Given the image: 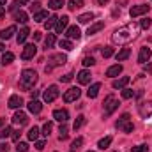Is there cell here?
Wrapping results in <instances>:
<instances>
[{
  "instance_id": "7bdbcfd3",
  "label": "cell",
  "mask_w": 152,
  "mask_h": 152,
  "mask_svg": "<svg viewBox=\"0 0 152 152\" xmlns=\"http://www.w3.org/2000/svg\"><path fill=\"white\" fill-rule=\"evenodd\" d=\"M133 96H134V90H131V88H124L122 90V97L124 99H131Z\"/></svg>"
},
{
  "instance_id": "f6af8a7d",
  "label": "cell",
  "mask_w": 152,
  "mask_h": 152,
  "mask_svg": "<svg viewBox=\"0 0 152 152\" xmlns=\"http://www.w3.org/2000/svg\"><path fill=\"white\" fill-rule=\"evenodd\" d=\"M131 152H149V147L147 145H136L131 149Z\"/></svg>"
},
{
  "instance_id": "ab89813d",
  "label": "cell",
  "mask_w": 152,
  "mask_h": 152,
  "mask_svg": "<svg viewBox=\"0 0 152 152\" xmlns=\"http://www.w3.org/2000/svg\"><path fill=\"white\" fill-rule=\"evenodd\" d=\"M51 129H53V124H51V122H46V124L42 126V136H50Z\"/></svg>"
},
{
  "instance_id": "9f6ffc18",
  "label": "cell",
  "mask_w": 152,
  "mask_h": 152,
  "mask_svg": "<svg viewBox=\"0 0 152 152\" xmlns=\"http://www.w3.org/2000/svg\"><path fill=\"white\" fill-rule=\"evenodd\" d=\"M41 39V32H34V41H39Z\"/></svg>"
},
{
  "instance_id": "6da1fadb",
  "label": "cell",
  "mask_w": 152,
  "mask_h": 152,
  "mask_svg": "<svg viewBox=\"0 0 152 152\" xmlns=\"http://www.w3.org/2000/svg\"><path fill=\"white\" fill-rule=\"evenodd\" d=\"M136 36V25H126L118 30H115V34L112 36V41L115 44H124V42H129L131 39Z\"/></svg>"
},
{
  "instance_id": "2e32d148",
  "label": "cell",
  "mask_w": 152,
  "mask_h": 152,
  "mask_svg": "<svg viewBox=\"0 0 152 152\" xmlns=\"http://www.w3.org/2000/svg\"><path fill=\"white\" fill-rule=\"evenodd\" d=\"M67 23H69V16H62V18H58V21H57V34H62L64 30H66V27H67Z\"/></svg>"
},
{
  "instance_id": "603a6c76",
  "label": "cell",
  "mask_w": 152,
  "mask_h": 152,
  "mask_svg": "<svg viewBox=\"0 0 152 152\" xmlns=\"http://www.w3.org/2000/svg\"><path fill=\"white\" fill-rule=\"evenodd\" d=\"M99 90H101V83H94V85H90V88L87 90V96H88L90 99H94V97H97Z\"/></svg>"
},
{
  "instance_id": "ac0fdd59",
  "label": "cell",
  "mask_w": 152,
  "mask_h": 152,
  "mask_svg": "<svg viewBox=\"0 0 152 152\" xmlns=\"http://www.w3.org/2000/svg\"><path fill=\"white\" fill-rule=\"evenodd\" d=\"M129 83V76H122V78H118V80H113V83H112V87L113 88H126V85Z\"/></svg>"
},
{
  "instance_id": "60d3db41",
  "label": "cell",
  "mask_w": 152,
  "mask_h": 152,
  "mask_svg": "<svg viewBox=\"0 0 152 152\" xmlns=\"http://www.w3.org/2000/svg\"><path fill=\"white\" fill-rule=\"evenodd\" d=\"M64 5V0H50V4H48V7H51V9H60Z\"/></svg>"
},
{
  "instance_id": "4316f807",
  "label": "cell",
  "mask_w": 152,
  "mask_h": 152,
  "mask_svg": "<svg viewBox=\"0 0 152 152\" xmlns=\"http://www.w3.org/2000/svg\"><path fill=\"white\" fill-rule=\"evenodd\" d=\"M14 20H16L18 23H27V21H28V16H27V12H25V11H16Z\"/></svg>"
},
{
  "instance_id": "52a82bcc",
  "label": "cell",
  "mask_w": 152,
  "mask_h": 152,
  "mask_svg": "<svg viewBox=\"0 0 152 152\" xmlns=\"http://www.w3.org/2000/svg\"><path fill=\"white\" fill-rule=\"evenodd\" d=\"M80 94H81V90H80L78 87H71L69 90H66L64 101H66V103H73V101H76V99L80 97Z\"/></svg>"
},
{
  "instance_id": "d4e9b609",
  "label": "cell",
  "mask_w": 152,
  "mask_h": 152,
  "mask_svg": "<svg viewBox=\"0 0 152 152\" xmlns=\"http://www.w3.org/2000/svg\"><path fill=\"white\" fill-rule=\"evenodd\" d=\"M58 133H60V134H58V140H60V142L67 138V134H69V127H67V124H66V122H62V124H60Z\"/></svg>"
},
{
  "instance_id": "74e56055",
  "label": "cell",
  "mask_w": 152,
  "mask_h": 152,
  "mask_svg": "<svg viewBox=\"0 0 152 152\" xmlns=\"http://www.w3.org/2000/svg\"><path fill=\"white\" fill-rule=\"evenodd\" d=\"M12 134V127H9V126H5V127H2L0 129V138L4 140V138H7V136H11Z\"/></svg>"
},
{
  "instance_id": "ffe728a7",
  "label": "cell",
  "mask_w": 152,
  "mask_h": 152,
  "mask_svg": "<svg viewBox=\"0 0 152 152\" xmlns=\"http://www.w3.org/2000/svg\"><path fill=\"white\" fill-rule=\"evenodd\" d=\"M21 104H23V99H21L20 96H11V97H9V108L16 110V108H20Z\"/></svg>"
},
{
  "instance_id": "484cf974",
  "label": "cell",
  "mask_w": 152,
  "mask_h": 152,
  "mask_svg": "<svg viewBox=\"0 0 152 152\" xmlns=\"http://www.w3.org/2000/svg\"><path fill=\"white\" fill-rule=\"evenodd\" d=\"M94 20V12H85V14H80L78 16V21L81 23V25H87L88 21H92Z\"/></svg>"
},
{
  "instance_id": "db71d44e",
  "label": "cell",
  "mask_w": 152,
  "mask_h": 152,
  "mask_svg": "<svg viewBox=\"0 0 152 152\" xmlns=\"http://www.w3.org/2000/svg\"><path fill=\"white\" fill-rule=\"evenodd\" d=\"M18 7H20V5H18V2H16V0H14V2H12V4H11V5H9V11H16V9H18Z\"/></svg>"
},
{
  "instance_id": "8992f818",
  "label": "cell",
  "mask_w": 152,
  "mask_h": 152,
  "mask_svg": "<svg viewBox=\"0 0 152 152\" xmlns=\"http://www.w3.org/2000/svg\"><path fill=\"white\" fill-rule=\"evenodd\" d=\"M36 53H37V46L36 44H27L23 48V51H21V58L23 60H30V58L36 57Z\"/></svg>"
},
{
  "instance_id": "bcb514c9",
  "label": "cell",
  "mask_w": 152,
  "mask_h": 152,
  "mask_svg": "<svg viewBox=\"0 0 152 152\" xmlns=\"http://www.w3.org/2000/svg\"><path fill=\"white\" fill-rule=\"evenodd\" d=\"M81 64H83V66H85V67H88V66H94V64H96V60H94V58H92V57H85V58H83V62H81Z\"/></svg>"
},
{
  "instance_id": "f1b7e54d",
  "label": "cell",
  "mask_w": 152,
  "mask_h": 152,
  "mask_svg": "<svg viewBox=\"0 0 152 152\" xmlns=\"http://www.w3.org/2000/svg\"><path fill=\"white\" fill-rule=\"evenodd\" d=\"M129 120H131V115H129V113L120 115V118H118V120L115 122V127H117V129H120V127H122V126H124L126 122H129Z\"/></svg>"
},
{
  "instance_id": "e0dca14e",
  "label": "cell",
  "mask_w": 152,
  "mask_h": 152,
  "mask_svg": "<svg viewBox=\"0 0 152 152\" xmlns=\"http://www.w3.org/2000/svg\"><path fill=\"white\" fill-rule=\"evenodd\" d=\"M66 36H67L69 39H76V41H78V39L81 37L80 27H76V25H73V27H69V28H67V32H66Z\"/></svg>"
},
{
  "instance_id": "6f0895ef",
  "label": "cell",
  "mask_w": 152,
  "mask_h": 152,
  "mask_svg": "<svg viewBox=\"0 0 152 152\" xmlns=\"http://www.w3.org/2000/svg\"><path fill=\"white\" fill-rule=\"evenodd\" d=\"M108 2H110V0H97V4H99V5H106Z\"/></svg>"
},
{
  "instance_id": "cb8c5ba5",
  "label": "cell",
  "mask_w": 152,
  "mask_h": 152,
  "mask_svg": "<svg viewBox=\"0 0 152 152\" xmlns=\"http://www.w3.org/2000/svg\"><path fill=\"white\" fill-rule=\"evenodd\" d=\"M129 55H131V50H129V48H122V50L115 55V58H117V62H122V60L129 58Z\"/></svg>"
},
{
  "instance_id": "c3c4849f",
  "label": "cell",
  "mask_w": 152,
  "mask_h": 152,
  "mask_svg": "<svg viewBox=\"0 0 152 152\" xmlns=\"http://www.w3.org/2000/svg\"><path fill=\"white\" fill-rule=\"evenodd\" d=\"M30 11H32L34 14H36V12H39V11H41V2H34V4L30 5Z\"/></svg>"
},
{
  "instance_id": "f907efd6",
  "label": "cell",
  "mask_w": 152,
  "mask_h": 152,
  "mask_svg": "<svg viewBox=\"0 0 152 152\" xmlns=\"http://www.w3.org/2000/svg\"><path fill=\"white\" fill-rule=\"evenodd\" d=\"M20 134H21L20 131H12V134H11V136H12V140H14V142H20Z\"/></svg>"
},
{
  "instance_id": "1f68e13d",
  "label": "cell",
  "mask_w": 152,
  "mask_h": 152,
  "mask_svg": "<svg viewBox=\"0 0 152 152\" xmlns=\"http://www.w3.org/2000/svg\"><path fill=\"white\" fill-rule=\"evenodd\" d=\"M14 60V53H11V51H4V57H2V64L4 66H7V64H11Z\"/></svg>"
},
{
  "instance_id": "be15d7a7",
  "label": "cell",
  "mask_w": 152,
  "mask_h": 152,
  "mask_svg": "<svg viewBox=\"0 0 152 152\" xmlns=\"http://www.w3.org/2000/svg\"><path fill=\"white\" fill-rule=\"evenodd\" d=\"M5 2H7V0H0V7H4V5H5Z\"/></svg>"
},
{
  "instance_id": "4dcf8cb0",
  "label": "cell",
  "mask_w": 152,
  "mask_h": 152,
  "mask_svg": "<svg viewBox=\"0 0 152 152\" xmlns=\"http://www.w3.org/2000/svg\"><path fill=\"white\" fill-rule=\"evenodd\" d=\"M58 46H60L62 50H67V51L73 50V42H71L69 39H60V41H58Z\"/></svg>"
},
{
  "instance_id": "6125c7cd",
  "label": "cell",
  "mask_w": 152,
  "mask_h": 152,
  "mask_svg": "<svg viewBox=\"0 0 152 152\" xmlns=\"http://www.w3.org/2000/svg\"><path fill=\"white\" fill-rule=\"evenodd\" d=\"M5 124V118H0V129H2V126Z\"/></svg>"
},
{
  "instance_id": "94428289",
  "label": "cell",
  "mask_w": 152,
  "mask_h": 152,
  "mask_svg": "<svg viewBox=\"0 0 152 152\" xmlns=\"http://www.w3.org/2000/svg\"><path fill=\"white\" fill-rule=\"evenodd\" d=\"M0 51H5V46H4V42H0Z\"/></svg>"
},
{
  "instance_id": "8d00e7d4",
  "label": "cell",
  "mask_w": 152,
  "mask_h": 152,
  "mask_svg": "<svg viewBox=\"0 0 152 152\" xmlns=\"http://www.w3.org/2000/svg\"><path fill=\"white\" fill-rule=\"evenodd\" d=\"M55 34H48V37L44 39V46L46 48H53V44H55Z\"/></svg>"
},
{
  "instance_id": "7c38bea8",
  "label": "cell",
  "mask_w": 152,
  "mask_h": 152,
  "mask_svg": "<svg viewBox=\"0 0 152 152\" xmlns=\"http://www.w3.org/2000/svg\"><path fill=\"white\" fill-rule=\"evenodd\" d=\"M12 122H14V124H18V126H25V124L28 122V117H27L25 112H16L14 117H12Z\"/></svg>"
},
{
  "instance_id": "277c9868",
  "label": "cell",
  "mask_w": 152,
  "mask_h": 152,
  "mask_svg": "<svg viewBox=\"0 0 152 152\" xmlns=\"http://www.w3.org/2000/svg\"><path fill=\"white\" fill-rule=\"evenodd\" d=\"M58 87L57 85H50L46 90H44V94H42V99H44V103H53L57 97H58Z\"/></svg>"
},
{
  "instance_id": "7a4b0ae2",
  "label": "cell",
  "mask_w": 152,
  "mask_h": 152,
  "mask_svg": "<svg viewBox=\"0 0 152 152\" xmlns=\"http://www.w3.org/2000/svg\"><path fill=\"white\" fill-rule=\"evenodd\" d=\"M36 81H37V73L34 69H25L20 76V87L23 90H30Z\"/></svg>"
},
{
  "instance_id": "ee69618b",
  "label": "cell",
  "mask_w": 152,
  "mask_h": 152,
  "mask_svg": "<svg viewBox=\"0 0 152 152\" xmlns=\"http://www.w3.org/2000/svg\"><path fill=\"white\" fill-rule=\"evenodd\" d=\"M16 151H18V152H27V151H28V145H27L25 142H18V145H16Z\"/></svg>"
},
{
  "instance_id": "d590c367",
  "label": "cell",
  "mask_w": 152,
  "mask_h": 152,
  "mask_svg": "<svg viewBox=\"0 0 152 152\" xmlns=\"http://www.w3.org/2000/svg\"><path fill=\"white\" fill-rule=\"evenodd\" d=\"M81 145H83V138H81V136H78L75 142L71 143V152H76L80 147H81Z\"/></svg>"
},
{
  "instance_id": "7402d4cb",
  "label": "cell",
  "mask_w": 152,
  "mask_h": 152,
  "mask_svg": "<svg viewBox=\"0 0 152 152\" xmlns=\"http://www.w3.org/2000/svg\"><path fill=\"white\" fill-rule=\"evenodd\" d=\"M120 73H122V66L120 64H115V66L106 69V76H110V78H115V76H118Z\"/></svg>"
},
{
  "instance_id": "681fc988",
  "label": "cell",
  "mask_w": 152,
  "mask_h": 152,
  "mask_svg": "<svg viewBox=\"0 0 152 152\" xmlns=\"http://www.w3.org/2000/svg\"><path fill=\"white\" fill-rule=\"evenodd\" d=\"M71 80H73V73H67V75L60 76V81H64V83H69Z\"/></svg>"
},
{
  "instance_id": "ba28073f",
  "label": "cell",
  "mask_w": 152,
  "mask_h": 152,
  "mask_svg": "<svg viewBox=\"0 0 152 152\" xmlns=\"http://www.w3.org/2000/svg\"><path fill=\"white\" fill-rule=\"evenodd\" d=\"M67 62V57L64 55V53H53L51 57H50V66L51 67H55V66H64Z\"/></svg>"
},
{
  "instance_id": "30bf717a",
  "label": "cell",
  "mask_w": 152,
  "mask_h": 152,
  "mask_svg": "<svg viewBox=\"0 0 152 152\" xmlns=\"http://www.w3.org/2000/svg\"><path fill=\"white\" fill-rule=\"evenodd\" d=\"M138 112H140V115H142L143 118L152 117V101H149V103H142V104L138 106Z\"/></svg>"
},
{
  "instance_id": "e575fe53",
  "label": "cell",
  "mask_w": 152,
  "mask_h": 152,
  "mask_svg": "<svg viewBox=\"0 0 152 152\" xmlns=\"http://www.w3.org/2000/svg\"><path fill=\"white\" fill-rule=\"evenodd\" d=\"M85 122H87V118H85L83 115H80V117H76L75 124H73V129H75V131H76V129H80V127H81V126H83Z\"/></svg>"
},
{
  "instance_id": "7dc6e473",
  "label": "cell",
  "mask_w": 152,
  "mask_h": 152,
  "mask_svg": "<svg viewBox=\"0 0 152 152\" xmlns=\"http://www.w3.org/2000/svg\"><path fill=\"white\" fill-rule=\"evenodd\" d=\"M151 23H152L151 18H143V20L140 21V27H142V28H149V27H151Z\"/></svg>"
},
{
  "instance_id": "b9f144b4",
  "label": "cell",
  "mask_w": 152,
  "mask_h": 152,
  "mask_svg": "<svg viewBox=\"0 0 152 152\" xmlns=\"http://www.w3.org/2000/svg\"><path fill=\"white\" fill-rule=\"evenodd\" d=\"M101 53H103V57H104V58H110V57L113 55V48H110V46H104V48L101 50Z\"/></svg>"
},
{
  "instance_id": "816d5d0a",
  "label": "cell",
  "mask_w": 152,
  "mask_h": 152,
  "mask_svg": "<svg viewBox=\"0 0 152 152\" xmlns=\"http://www.w3.org/2000/svg\"><path fill=\"white\" fill-rule=\"evenodd\" d=\"M36 149H37V151H42V149H44V142H42V140H41V142H36Z\"/></svg>"
},
{
  "instance_id": "836d02e7",
  "label": "cell",
  "mask_w": 152,
  "mask_h": 152,
  "mask_svg": "<svg viewBox=\"0 0 152 152\" xmlns=\"http://www.w3.org/2000/svg\"><path fill=\"white\" fill-rule=\"evenodd\" d=\"M27 136H28V140L36 142V140L39 138V127H36V126H34V127H32V129H30V131L27 133Z\"/></svg>"
},
{
  "instance_id": "e7e4bbea",
  "label": "cell",
  "mask_w": 152,
  "mask_h": 152,
  "mask_svg": "<svg viewBox=\"0 0 152 152\" xmlns=\"http://www.w3.org/2000/svg\"><path fill=\"white\" fill-rule=\"evenodd\" d=\"M88 152H94V151H88Z\"/></svg>"
},
{
  "instance_id": "f35d334b",
  "label": "cell",
  "mask_w": 152,
  "mask_h": 152,
  "mask_svg": "<svg viewBox=\"0 0 152 152\" xmlns=\"http://www.w3.org/2000/svg\"><path fill=\"white\" fill-rule=\"evenodd\" d=\"M80 7H83V0H69V9L71 11H76Z\"/></svg>"
},
{
  "instance_id": "9c48e42d",
  "label": "cell",
  "mask_w": 152,
  "mask_h": 152,
  "mask_svg": "<svg viewBox=\"0 0 152 152\" xmlns=\"http://www.w3.org/2000/svg\"><path fill=\"white\" fill-rule=\"evenodd\" d=\"M151 55H152L151 48H147V46L140 48V53H138V62H140V64H147V62H149V58H151Z\"/></svg>"
},
{
  "instance_id": "4fadbf2b",
  "label": "cell",
  "mask_w": 152,
  "mask_h": 152,
  "mask_svg": "<svg viewBox=\"0 0 152 152\" xmlns=\"http://www.w3.org/2000/svg\"><path fill=\"white\" fill-rule=\"evenodd\" d=\"M90 71H87V69H83V71H80L78 76H76V80H78V83H81V85H87V83H90Z\"/></svg>"
},
{
  "instance_id": "44dd1931",
  "label": "cell",
  "mask_w": 152,
  "mask_h": 152,
  "mask_svg": "<svg viewBox=\"0 0 152 152\" xmlns=\"http://www.w3.org/2000/svg\"><path fill=\"white\" fill-rule=\"evenodd\" d=\"M30 36V30H28V27H23L20 32H18V37H16V41H18V44H23L25 41H27V37Z\"/></svg>"
},
{
  "instance_id": "d6a6232c",
  "label": "cell",
  "mask_w": 152,
  "mask_h": 152,
  "mask_svg": "<svg viewBox=\"0 0 152 152\" xmlns=\"http://www.w3.org/2000/svg\"><path fill=\"white\" fill-rule=\"evenodd\" d=\"M46 18H48V11H39V12H36V14H34V21H37V23L44 21Z\"/></svg>"
},
{
  "instance_id": "9a60e30c",
  "label": "cell",
  "mask_w": 152,
  "mask_h": 152,
  "mask_svg": "<svg viewBox=\"0 0 152 152\" xmlns=\"http://www.w3.org/2000/svg\"><path fill=\"white\" fill-rule=\"evenodd\" d=\"M53 118L58 120V122H67L69 112H67V110H55V112H53Z\"/></svg>"
},
{
  "instance_id": "d6986e66",
  "label": "cell",
  "mask_w": 152,
  "mask_h": 152,
  "mask_svg": "<svg viewBox=\"0 0 152 152\" xmlns=\"http://www.w3.org/2000/svg\"><path fill=\"white\" fill-rule=\"evenodd\" d=\"M104 28V21H96L94 25H90L88 27V30H87V34L88 36H94V34H97L99 30H103Z\"/></svg>"
},
{
  "instance_id": "8fae6325",
  "label": "cell",
  "mask_w": 152,
  "mask_h": 152,
  "mask_svg": "<svg viewBox=\"0 0 152 152\" xmlns=\"http://www.w3.org/2000/svg\"><path fill=\"white\" fill-rule=\"evenodd\" d=\"M14 34H18V30H16V25H11V27H7V28H4L2 32H0V39H4V41H7V39H11Z\"/></svg>"
},
{
  "instance_id": "83f0119b",
  "label": "cell",
  "mask_w": 152,
  "mask_h": 152,
  "mask_svg": "<svg viewBox=\"0 0 152 152\" xmlns=\"http://www.w3.org/2000/svg\"><path fill=\"white\" fill-rule=\"evenodd\" d=\"M112 140H113L112 136H104V138H101V140H99V143H97V147H99L101 151H104V149H108V147H110V143H112Z\"/></svg>"
},
{
  "instance_id": "f5cc1de1",
  "label": "cell",
  "mask_w": 152,
  "mask_h": 152,
  "mask_svg": "<svg viewBox=\"0 0 152 152\" xmlns=\"http://www.w3.org/2000/svg\"><path fill=\"white\" fill-rule=\"evenodd\" d=\"M0 152H9V145L7 143H0Z\"/></svg>"
},
{
  "instance_id": "5bb4252c",
  "label": "cell",
  "mask_w": 152,
  "mask_h": 152,
  "mask_svg": "<svg viewBox=\"0 0 152 152\" xmlns=\"http://www.w3.org/2000/svg\"><path fill=\"white\" fill-rule=\"evenodd\" d=\"M41 110H42V104H41V101H37V99H32L30 103H28V112L34 115L41 113Z\"/></svg>"
},
{
  "instance_id": "680465c9",
  "label": "cell",
  "mask_w": 152,
  "mask_h": 152,
  "mask_svg": "<svg viewBox=\"0 0 152 152\" xmlns=\"http://www.w3.org/2000/svg\"><path fill=\"white\" fill-rule=\"evenodd\" d=\"M39 96V90H32V99H36Z\"/></svg>"
},
{
  "instance_id": "5b68a950",
  "label": "cell",
  "mask_w": 152,
  "mask_h": 152,
  "mask_svg": "<svg viewBox=\"0 0 152 152\" xmlns=\"http://www.w3.org/2000/svg\"><path fill=\"white\" fill-rule=\"evenodd\" d=\"M149 11H151V5L140 4V5H133V7L129 9V14H131V18H138V16H142V14H147Z\"/></svg>"
},
{
  "instance_id": "3957f363",
  "label": "cell",
  "mask_w": 152,
  "mask_h": 152,
  "mask_svg": "<svg viewBox=\"0 0 152 152\" xmlns=\"http://www.w3.org/2000/svg\"><path fill=\"white\" fill-rule=\"evenodd\" d=\"M103 106H104V117H108V115H112L115 110L118 108V101L115 99V96H108V97L104 99Z\"/></svg>"
},
{
  "instance_id": "91938a15",
  "label": "cell",
  "mask_w": 152,
  "mask_h": 152,
  "mask_svg": "<svg viewBox=\"0 0 152 152\" xmlns=\"http://www.w3.org/2000/svg\"><path fill=\"white\" fill-rule=\"evenodd\" d=\"M4 14H5V9H4V7H0V20L4 18Z\"/></svg>"
},
{
  "instance_id": "f546056e",
  "label": "cell",
  "mask_w": 152,
  "mask_h": 152,
  "mask_svg": "<svg viewBox=\"0 0 152 152\" xmlns=\"http://www.w3.org/2000/svg\"><path fill=\"white\" fill-rule=\"evenodd\" d=\"M57 21H58V16H50V18L46 20V23H44V27H46V30H50V28H53V27L57 25Z\"/></svg>"
},
{
  "instance_id": "11a10c76",
  "label": "cell",
  "mask_w": 152,
  "mask_h": 152,
  "mask_svg": "<svg viewBox=\"0 0 152 152\" xmlns=\"http://www.w3.org/2000/svg\"><path fill=\"white\" fill-rule=\"evenodd\" d=\"M18 2V5H27L28 4V0H16Z\"/></svg>"
}]
</instances>
